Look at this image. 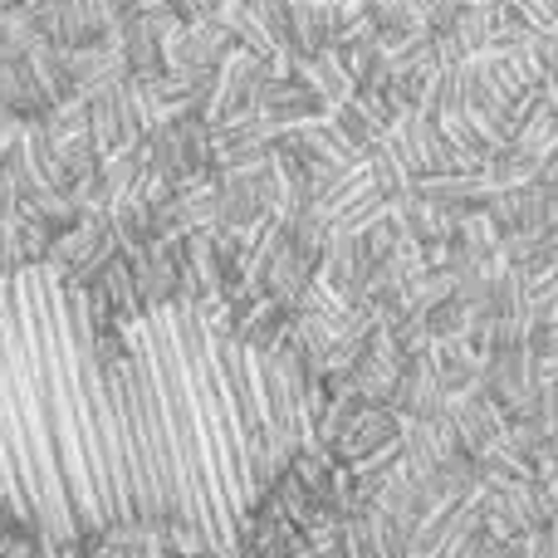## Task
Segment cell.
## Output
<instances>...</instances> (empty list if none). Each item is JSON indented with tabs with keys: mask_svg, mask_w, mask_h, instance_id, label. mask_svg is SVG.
Segmentation results:
<instances>
[{
	"mask_svg": "<svg viewBox=\"0 0 558 558\" xmlns=\"http://www.w3.org/2000/svg\"><path fill=\"white\" fill-rule=\"evenodd\" d=\"M308 426L299 367L211 308L0 270V510L39 539L231 558Z\"/></svg>",
	"mask_w": 558,
	"mask_h": 558,
	"instance_id": "6da1fadb",
	"label": "cell"
}]
</instances>
